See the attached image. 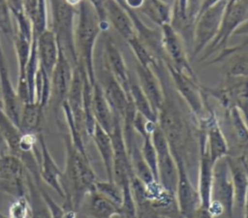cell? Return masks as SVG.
<instances>
[{
	"label": "cell",
	"mask_w": 248,
	"mask_h": 218,
	"mask_svg": "<svg viewBox=\"0 0 248 218\" xmlns=\"http://www.w3.org/2000/svg\"><path fill=\"white\" fill-rule=\"evenodd\" d=\"M65 168L61 176L64 193L63 208L78 211L85 197L95 190L97 175L93 171L88 155L78 151L73 144L70 135L64 134Z\"/></svg>",
	"instance_id": "cell-1"
},
{
	"label": "cell",
	"mask_w": 248,
	"mask_h": 218,
	"mask_svg": "<svg viewBox=\"0 0 248 218\" xmlns=\"http://www.w3.org/2000/svg\"><path fill=\"white\" fill-rule=\"evenodd\" d=\"M78 22L75 28V42L78 53V63H80L93 85L96 81L94 67V48L98 36L104 31L101 21L87 0L78 6Z\"/></svg>",
	"instance_id": "cell-2"
},
{
	"label": "cell",
	"mask_w": 248,
	"mask_h": 218,
	"mask_svg": "<svg viewBox=\"0 0 248 218\" xmlns=\"http://www.w3.org/2000/svg\"><path fill=\"white\" fill-rule=\"evenodd\" d=\"M202 90L206 97L216 100L225 110L237 109L248 125V78L225 76L219 85H202Z\"/></svg>",
	"instance_id": "cell-3"
},
{
	"label": "cell",
	"mask_w": 248,
	"mask_h": 218,
	"mask_svg": "<svg viewBox=\"0 0 248 218\" xmlns=\"http://www.w3.org/2000/svg\"><path fill=\"white\" fill-rule=\"evenodd\" d=\"M52 14V30L58 44L63 47L66 55L76 66L78 62L75 42V17L78 8L66 2V0H49Z\"/></svg>",
	"instance_id": "cell-4"
},
{
	"label": "cell",
	"mask_w": 248,
	"mask_h": 218,
	"mask_svg": "<svg viewBox=\"0 0 248 218\" xmlns=\"http://www.w3.org/2000/svg\"><path fill=\"white\" fill-rule=\"evenodd\" d=\"M164 64L174 90L198 121L205 115L208 106L202 85L199 82L197 77L179 71L169 63Z\"/></svg>",
	"instance_id": "cell-5"
},
{
	"label": "cell",
	"mask_w": 248,
	"mask_h": 218,
	"mask_svg": "<svg viewBox=\"0 0 248 218\" xmlns=\"http://www.w3.org/2000/svg\"><path fill=\"white\" fill-rule=\"evenodd\" d=\"M228 1L229 0H220L198 16L194 26L191 59L198 58L216 37L222 23Z\"/></svg>",
	"instance_id": "cell-6"
},
{
	"label": "cell",
	"mask_w": 248,
	"mask_h": 218,
	"mask_svg": "<svg viewBox=\"0 0 248 218\" xmlns=\"http://www.w3.org/2000/svg\"><path fill=\"white\" fill-rule=\"evenodd\" d=\"M150 139L157 152V180L169 192L175 195L178 169L176 162L170 152L168 140L157 125L150 134Z\"/></svg>",
	"instance_id": "cell-7"
},
{
	"label": "cell",
	"mask_w": 248,
	"mask_h": 218,
	"mask_svg": "<svg viewBox=\"0 0 248 218\" xmlns=\"http://www.w3.org/2000/svg\"><path fill=\"white\" fill-rule=\"evenodd\" d=\"M197 126L204 135L205 149L213 164L230 154L229 143L222 131L217 114L209 105L205 115L197 121Z\"/></svg>",
	"instance_id": "cell-8"
},
{
	"label": "cell",
	"mask_w": 248,
	"mask_h": 218,
	"mask_svg": "<svg viewBox=\"0 0 248 218\" xmlns=\"http://www.w3.org/2000/svg\"><path fill=\"white\" fill-rule=\"evenodd\" d=\"M109 135L113 146L112 179L121 188L123 183L130 180L134 172L123 136L122 119L118 115L114 114L113 128Z\"/></svg>",
	"instance_id": "cell-9"
},
{
	"label": "cell",
	"mask_w": 248,
	"mask_h": 218,
	"mask_svg": "<svg viewBox=\"0 0 248 218\" xmlns=\"http://www.w3.org/2000/svg\"><path fill=\"white\" fill-rule=\"evenodd\" d=\"M161 32L163 48L166 54V61L164 63H169L175 69L196 77L186 51L185 42L180 34L171 24L161 26Z\"/></svg>",
	"instance_id": "cell-10"
},
{
	"label": "cell",
	"mask_w": 248,
	"mask_h": 218,
	"mask_svg": "<svg viewBox=\"0 0 248 218\" xmlns=\"http://www.w3.org/2000/svg\"><path fill=\"white\" fill-rule=\"evenodd\" d=\"M211 202L221 205L229 218H233L234 190L226 157L219 160L214 167Z\"/></svg>",
	"instance_id": "cell-11"
},
{
	"label": "cell",
	"mask_w": 248,
	"mask_h": 218,
	"mask_svg": "<svg viewBox=\"0 0 248 218\" xmlns=\"http://www.w3.org/2000/svg\"><path fill=\"white\" fill-rule=\"evenodd\" d=\"M59 46V52L56 64L51 74V95L50 100L53 103V109L57 116L59 109L62 108L63 103L67 99L69 88L73 77L74 65L66 55L63 47Z\"/></svg>",
	"instance_id": "cell-12"
},
{
	"label": "cell",
	"mask_w": 248,
	"mask_h": 218,
	"mask_svg": "<svg viewBox=\"0 0 248 218\" xmlns=\"http://www.w3.org/2000/svg\"><path fill=\"white\" fill-rule=\"evenodd\" d=\"M224 63L225 76L248 78V38L240 45L226 47L217 56L209 61L210 64Z\"/></svg>",
	"instance_id": "cell-13"
},
{
	"label": "cell",
	"mask_w": 248,
	"mask_h": 218,
	"mask_svg": "<svg viewBox=\"0 0 248 218\" xmlns=\"http://www.w3.org/2000/svg\"><path fill=\"white\" fill-rule=\"evenodd\" d=\"M175 162L178 169L175 197L182 217L187 218L201 205L200 196L197 188L191 182L185 162L182 160H175Z\"/></svg>",
	"instance_id": "cell-14"
},
{
	"label": "cell",
	"mask_w": 248,
	"mask_h": 218,
	"mask_svg": "<svg viewBox=\"0 0 248 218\" xmlns=\"http://www.w3.org/2000/svg\"><path fill=\"white\" fill-rule=\"evenodd\" d=\"M96 79L100 83L113 113L122 119L129 104L131 103V99L104 62L101 70V78Z\"/></svg>",
	"instance_id": "cell-15"
},
{
	"label": "cell",
	"mask_w": 248,
	"mask_h": 218,
	"mask_svg": "<svg viewBox=\"0 0 248 218\" xmlns=\"http://www.w3.org/2000/svg\"><path fill=\"white\" fill-rule=\"evenodd\" d=\"M39 143V172L42 182L53 189L60 197L64 198V193L61 187L62 171L57 166L51 153L48 150L45 138L42 134L38 136Z\"/></svg>",
	"instance_id": "cell-16"
},
{
	"label": "cell",
	"mask_w": 248,
	"mask_h": 218,
	"mask_svg": "<svg viewBox=\"0 0 248 218\" xmlns=\"http://www.w3.org/2000/svg\"><path fill=\"white\" fill-rule=\"evenodd\" d=\"M234 190V202L243 209L248 190V159L247 155L229 154L226 157Z\"/></svg>",
	"instance_id": "cell-17"
},
{
	"label": "cell",
	"mask_w": 248,
	"mask_h": 218,
	"mask_svg": "<svg viewBox=\"0 0 248 218\" xmlns=\"http://www.w3.org/2000/svg\"><path fill=\"white\" fill-rule=\"evenodd\" d=\"M66 102L69 105L76 126L84 139V136L87 137V135L85 132L83 111V77L78 64L73 68V77Z\"/></svg>",
	"instance_id": "cell-18"
},
{
	"label": "cell",
	"mask_w": 248,
	"mask_h": 218,
	"mask_svg": "<svg viewBox=\"0 0 248 218\" xmlns=\"http://www.w3.org/2000/svg\"><path fill=\"white\" fill-rule=\"evenodd\" d=\"M136 74L137 79L147 97L154 112L158 114L164 100L163 87L158 75L152 67H145L138 62H136Z\"/></svg>",
	"instance_id": "cell-19"
},
{
	"label": "cell",
	"mask_w": 248,
	"mask_h": 218,
	"mask_svg": "<svg viewBox=\"0 0 248 218\" xmlns=\"http://www.w3.org/2000/svg\"><path fill=\"white\" fill-rule=\"evenodd\" d=\"M37 50L40 68L51 78L59 52L58 40L51 28H46L37 36Z\"/></svg>",
	"instance_id": "cell-20"
},
{
	"label": "cell",
	"mask_w": 248,
	"mask_h": 218,
	"mask_svg": "<svg viewBox=\"0 0 248 218\" xmlns=\"http://www.w3.org/2000/svg\"><path fill=\"white\" fill-rule=\"evenodd\" d=\"M104 64L117 79V81L124 88L129 96V73L126 62L120 52L119 48L111 40V38L107 37L104 43Z\"/></svg>",
	"instance_id": "cell-21"
},
{
	"label": "cell",
	"mask_w": 248,
	"mask_h": 218,
	"mask_svg": "<svg viewBox=\"0 0 248 218\" xmlns=\"http://www.w3.org/2000/svg\"><path fill=\"white\" fill-rule=\"evenodd\" d=\"M82 206V213L88 218H113L116 215L120 216L119 205L95 190L85 197L80 207Z\"/></svg>",
	"instance_id": "cell-22"
},
{
	"label": "cell",
	"mask_w": 248,
	"mask_h": 218,
	"mask_svg": "<svg viewBox=\"0 0 248 218\" xmlns=\"http://www.w3.org/2000/svg\"><path fill=\"white\" fill-rule=\"evenodd\" d=\"M105 10L108 24L110 23L126 42L137 35L129 14L119 3L115 0H105Z\"/></svg>",
	"instance_id": "cell-23"
},
{
	"label": "cell",
	"mask_w": 248,
	"mask_h": 218,
	"mask_svg": "<svg viewBox=\"0 0 248 218\" xmlns=\"http://www.w3.org/2000/svg\"><path fill=\"white\" fill-rule=\"evenodd\" d=\"M92 110L96 123L110 134L113 128L114 113L97 79L92 88Z\"/></svg>",
	"instance_id": "cell-24"
},
{
	"label": "cell",
	"mask_w": 248,
	"mask_h": 218,
	"mask_svg": "<svg viewBox=\"0 0 248 218\" xmlns=\"http://www.w3.org/2000/svg\"><path fill=\"white\" fill-rule=\"evenodd\" d=\"M91 139L93 140L94 144L102 159L108 180L113 181L112 179L113 146H112L110 135L96 123Z\"/></svg>",
	"instance_id": "cell-25"
},
{
	"label": "cell",
	"mask_w": 248,
	"mask_h": 218,
	"mask_svg": "<svg viewBox=\"0 0 248 218\" xmlns=\"http://www.w3.org/2000/svg\"><path fill=\"white\" fill-rule=\"evenodd\" d=\"M225 113L229 122L233 142L241 151L240 153L248 156V125L237 109H231L225 110Z\"/></svg>",
	"instance_id": "cell-26"
},
{
	"label": "cell",
	"mask_w": 248,
	"mask_h": 218,
	"mask_svg": "<svg viewBox=\"0 0 248 218\" xmlns=\"http://www.w3.org/2000/svg\"><path fill=\"white\" fill-rule=\"evenodd\" d=\"M0 136L6 143L11 154L20 158L19 142L22 132L19 127L7 115L3 108H0Z\"/></svg>",
	"instance_id": "cell-27"
},
{
	"label": "cell",
	"mask_w": 248,
	"mask_h": 218,
	"mask_svg": "<svg viewBox=\"0 0 248 218\" xmlns=\"http://www.w3.org/2000/svg\"><path fill=\"white\" fill-rule=\"evenodd\" d=\"M129 97L138 112L142 114L147 120L157 123V114L142 91L137 77L131 72L129 73Z\"/></svg>",
	"instance_id": "cell-28"
},
{
	"label": "cell",
	"mask_w": 248,
	"mask_h": 218,
	"mask_svg": "<svg viewBox=\"0 0 248 218\" xmlns=\"http://www.w3.org/2000/svg\"><path fill=\"white\" fill-rule=\"evenodd\" d=\"M45 109L38 102H28L21 106L19 129L22 133H35L40 129Z\"/></svg>",
	"instance_id": "cell-29"
},
{
	"label": "cell",
	"mask_w": 248,
	"mask_h": 218,
	"mask_svg": "<svg viewBox=\"0 0 248 218\" xmlns=\"http://www.w3.org/2000/svg\"><path fill=\"white\" fill-rule=\"evenodd\" d=\"M139 11L160 27L171 23L172 7L163 0H144Z\"/></svg>",
	"instance_id": "cell-30"
},
{
	"label": "cell",
	"mask_w": 248,
	"mask_h": 218,
	"mask_svg": "<svg viewBox=\"0 0 248 218\" xmlns=\"http://www.w3.org/2000/svg\"><path fill=\"white\" fill-rule=\"evenodd\" d=\"M25 180L27 186V198L31 207L30 218H51L49 209L40 193L38 185L27 171L25 172Z\"/></svg>",
	"instance_id": "cell-31"
},
{
	"label": "cell",
	"mask_w": 248,
	"mask_h": 218,
	"mask_svg": "<svg viewBox=\"0 0 248 218\" xmlns=\"http://www.w3.org/2000/svg\"><path fill=\"white\" fill-rule=\"evenodd\" d=\"M25 167L21 159L11 153L0 156V180L25 178Z\"/></svg>",
	"instance_id": "cell-32"
},
{
	"label": "cell",
	"mask_w": 248,
	"mask_h": 218,
	"mask_svg": "<svg viewBox=\"0 0 248 218\" xmlns=\"http://www.w3.org/2000/svg\"><path fill=\"white\" fill-rule=\"evenodd\" d=\"M127 43L135 55V59L137 60L136 62L145 67H153L155 65L158 59L151 53L137 35L130 38Z\"/></svg>",
	"instance_id": "cell-33"
},
{
	"label": "cell",
	"mask_w": 248,
	"mask_h": 218,
	"mask_svg": "<svg viewBox=\"0 0 248 218\" xmlns=\"http://www.w3.org/2000/svg\"><path fill=\"white\" fill-rule=\"evenodd\" d=\"M122 198L119 204L120 216L123 218H138L137 204L130 187V180L121 186Z\"/></svg>",
	"instance_id": "cell-34"
},
{
	"label": "cell",
	"mask_w": 248,
	"mask_h": 218,
	"mask_svg": "<svg viewBox=\"0 0 248 218\" xmlns=\"http://www.w3.org/2000/svg\"><path fill=\"white\" fill-rule=\"evenodd\" d=\"M0 32L9 38L15 40V31L12 21V11L7 0H0Z\"/></svg>",
	"instance_id": "cell-35"
},
{
	"label": "cell",
	"mask_w": 248,
	"mask_h": 218,
	"mask_svg": "<svg viewBox=\"0 0 248 218\" xmlns=\"http://www.w3.org/2000/svg\"><path fill=\"white\" fill-rule=\"evenodd\" d=\"M140 151L142 154V157L147 164L148 168L150 169L154 178L157 180V152L153 146V143L151 141L150 136H146L142 138V144L140 145Z\"/></svg>",
	"instance_id": "cell-36"
},
{
	"label": "cell",
	"mask_w": 248,
	"mask_h": 218,
	"mask_svg": "<svg viewBox=\"0 0 248 218\" xmlns=\"http://www.w3.org/2000/svg\"><path fill=\"white\" fill-rule=\"evenodd\" d=\"M95 191L102 194L103 196L109 199L110 201L114 202L118 205L121 202V198H122L121 188L114 181L98 180L95 185Z\"/></svg>",
	"instance_id": "cell-37"
},
{
	"label": "cell",
	"mask_w": 248,
	"mask_h": 218,
	"mask_svg": "<svg viewBox=\"0 0 248 218\" xmlns=\"http://www.w3.org/2000/svg\"><path fill=\"white\" fill-rule=\"evenodd\" d=\"M9 218H30L31 207L29 200L26 196L16 198L15 201L10 204L8 209Z\"/></svg>",
	"instance_id": "cell-38"
},
{
	"label": "cell",
	"mask_w": 248,
	"mask_h": 218,
	"mask_svg": "<svg viewBox=\"0 0 248 218\" xmlns=\"http://www.w3.org/2000/svg\"><path fill=\"white\" fill-rule=\"evenodd\" d=\"M0 191L12 197L18 198L27 195L25 178L14 180H0Z\"/></svg>",
	"instance_id": "cell-39"
},
{
	"label": "cell",
	"mask_w": 248,
	"mask_h": 218,
	"mask_svg": "<svg viewBox=\"0 0 248 218\" xmlns=\"http://www.w3.org/2000/svg\"><path fill=\"white\" fill-rule=\"evenodd\" d=\"M38 185V188L40 190V193L44 199V201L46 202L51 218H65V209L63 208V206L59 205L52 198L51 196L45 190V188L42 185V182L40 183H36Z\"/></svg>",
	"instance_id": "cell-40"
},
{
	"label": "cell",
	"mask_w": 248,
	"mask_h": 218,
	"mask_svg": "<svg viewBox=\"0 0 248 218\" xmlns=\"http://www.w3.org/2000/svg\"><path fill=\"white\" fill-rule=\"evenodd\" d=\"M89 4L92 6L94 11L96 12L101 24L103 26L104 30H107L108 28V22L107 20L106 16V10H105V0H87Z\"/></svg>",
	"instance_id": "cell-41"
},
{
	"label": "cell",
	"mask_w": 248,
	"mask_h": 218,
	"mask_svg": "<svg viewBox=\"0 0 248 218\" xmlns=\"http://www.w3.org/2000/svg\"><path fill=\"white\" fill-rule=\"evenodd\" d=\"M187 218H214L208 208L203 206H199L194 212H192Z\"/></svg>",
	"instance_id": "cell-42"
},
{
	"label": "cell",
	"mask_w": 248,
	"mask_h": 218,
	"mask_svg": "<svg viewBox=\"0 0 248 218\" xmlns=\"http://www.w3.org/2000/svg\"><path fill=\"white\" fill-rule=\"evenodd\" d=\"M7 2L9 4V7L14 16L24 12L23 0H7Z\"/></svg>",
	"instance_id": "cell-43"
},
{
	"label": "cell",
	"mask_w": 248,
	"mask_h": 218,
	"mask_svg": "<svg viewBox=\"0 0 248 218\" xmlns=\"http://www.w3.org/2000/svg\"><path fill=\"white\" fill-rule=\"evenodd\" d=\"M143 2H144V0H124L123 4L121 6L124 8H129V9L137 11L142 6Z\"/></svg>",
	"instance_id": "cell-44"
},
{
	"label": "cell",
	"mask_w": 248,
	"mask_h": 218,
	"mask_svg": "<svg viewBox=\"0 0 248 218\" xmlns=\"http://www.w3.org/2000/svg\"><path fill=\"white\" fill-rule=\"evenodd\" d=\"M233 35H240V36H247L248 38V20L240 25L233 33Z\"/></svg>",
	"instance_id": "cell-45"
},
{
	"label": "cell",
	"mask_w": 248,
	"mask_h": 218,
	"mask_svg": "<svg viewBox=\"0 0 248 218\" xmlns=\"http://www.w3.org/2000/svg\"><path fill=\"white\" fill-rule=\"evenodd\" d=\"M77 211L74 209H66L65 210V218H76Z\"/></svg>",
	"instance_id": "cell-46"
},
{
	"label": "cell",
	"mask_w": 248,
	"mask_h": 218,
	"mask_svg": "<svg viewBox=\"0 0 248 218\" xmlns=\"http://www.w3.org/2000/svg\"><path fill=\"white\" fill-rule=\"evenodd\" d=\"M152 218H170V217H167V216H161V215H156V216H153Z\"/></svg>",
	"instance_id": "cell-47"
},
{
	"label": "cell",
	"mask_w": 248,
	"mask_h": 218,
	"mask_svg": "<svg viewBox=\"0 0 248 218\" xmlns=\"http://www.w3.org/2000/svg\"><path fill=\"white\" fill-rule=\"evenodd\" d=\"M0 218H9V216H6L0 212Z\"/></svg>",
	"instance_id": "cell-48"
},
{
	"label": "cell",
	"mask_w": 248,
	"mask_h": 218,
	"mask_svg": "<svg viewBox=\"0 0 248 218\" xmlns=\"http://www.w3.org/2000/svg\"><path fill=\"white\" fill-rule=\"evenodd\" d=\"M245 218H248V215H246V214H245Z\"/></svg>",
	"instance_id": "cell-49"
},
{
	"label": "cell",
	"mask_w": 248,
	"mask_h": 218,
	"mask_svg": "<svg viewBox=\"0 0 248 218\" xmlns=\"http://www.w3.org/2000/svg\"><path fill=\"white\" fill-rule=\"evenodd\" d=\"M0 156H1V155H0Z\"/></svg>",
	"instance_id": "cell-50"
}]
</instances>
